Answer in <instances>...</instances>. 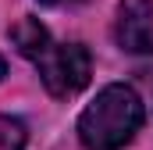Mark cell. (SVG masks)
<instances>
[{
    "instance_id": "obj_1",
    "label": "cell",
    "mask_w": 153,
    "mask_h": 150,
    "mask_svg": "<svg viewBox=\"0 0 153 150\" xmlns=\"http://www.w3.org/2000/svg\"><path fill=\"white\" fill-rule=\"evenodd\" d=\"M143 129V100L132 86L111 82L78 114V140L85 150H121Z\"/></svg>"
},
{
    "instance_id": "obj_2",
    "label": "cell",
    "mask_w": 153,
    "mask_h": 150,
    "mask_svg": "<svg viewBox=\"0 0 153 150\" xmlns=\"http://www.w3.org/2000/svg\"><path fill=\"white\" fill-rule=\"evenodd\" d=\"M32 64H36L43 86L57 100H68V97L82 93L89 86V75H93V57L82 43H53L50 39Z\"/></svg>"
},
{
    "instance_id": "obj_3",
    "label": "cell",
    "mask_w": 153,
    "mask_h": 150,
    "mask_svg": "<svg viewBox=\"0 0 153 150\" xmlns=\"http://www.w3.org/2000/svg\"><path fill=\"white\" fill-rule=\"evenodd\" d=\"M114 39L125 54H153V0H117Z\"/></svg>"
},
{
    "instance_id": "obj_4",
    "label": "cell",
    "mask_w": 153,
    "mask_h": 150,
    "mask_svg": "<svg viewBox=\"0 0 153 150\" xmlns=\"http://www.w3.org/2000/svg\"><path fill=\"white\" fill-rule=\"evenodd\" d=\"M11 43H14V50H18L22 57L36 61L39 54H43V46L50 43V29H46L39 18L25 14V18H18V22L11 25Z\"/></svg>"
},
{
    "instance_id": "obj_5",
    "label": "cell",
    "mask_w": 153,
    "mask_h": 150,
    "mask_svg": "<svg viewBox=\"0 0 153 150\" xmlns=\"http://www.w3.org/2000/svg\"><path fill=\"white\" fill-rule=\"evenodd\" d=\"M29 143V129L22 118H11V114H0V150H25Z\"/></svg>"
},
{
    "instance_id": "obj_6",
    "label": "cell",
    "mask_w": 153,
    "mask_h": 150,
    "mask_svg": "<svg viewBox=\"0 0 153 150\" xmlns=\"http://www.w3.org/2000/svg\"><path fill=\"white\" fill-rule=\"evenodd\" d=\"M39 4H46V7H57V4H68V0H39Z\"/></svg>"
},
{
    "instance_id": "obj_7",
    "label": "cell",
    "mask_w": 153,
    "mask_h": 150,
    "mask_svg": "<svg viewBox=\"0 0 153 150\" xmlns=\"http://www.w3.org/2000/svg\"><path fill=\"white\" fill-rule=\"evenodd\" d=\"M4 75H7V61L0 57V79H4Z\"/></svg>"
}]
</instances>
